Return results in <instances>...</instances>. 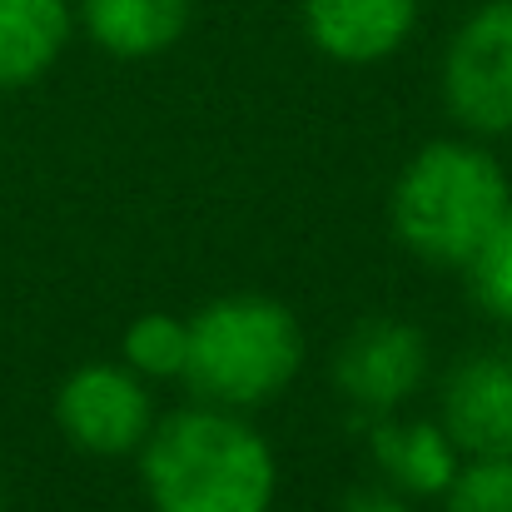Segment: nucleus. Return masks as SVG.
Segmentation results:
<instances>
[{
	"label": "nucleus",
	"instance_id": "obj_1",
	"mask_svg": "<svg viewBox=\"0 0 512 512\" xmlns=\"http://www.w3.org/2000/svg\"><path fill=\"white\" fill-rule=\"evenodd\" d=\"M135 463L155 512H269L279 498L269 438L244 413L204 398L155 418Z\"/></svg>",
	"mask_w": 512,
	"mask_h": 512
},
{
	"label": "nucleus",
	"instance_id": "obj_2",
	"mask_svg": "<svg viewBox=\"0 0 512 512\" xmlns=\"http://www.w3.org/2000/svg\"><path fill=\"white\" fill-rule=\"evenodd\" d=\"M512 204V184L503 160L488 140L448 135L423 145L388 189L393 239L433 269H468L478 244L493 234Z\"/></svg>",
	"mask_w": 512,
	"mask_h": 512
},
{
	"label": "nucleus",
	"instance_id": "obj_3",
	"mask_svg": "<svg viewBox=\"0 0 512 512\" xmlns=\"http://www.w3.org/2000/svg\"><path fill=\"white\" fill-rule=\"evenodd\" d=\"M304 324L269 294H224L189 319L184 383L219 408L254 413L294 388L304 373Z\"/></svg>",
	"mask_w": 512,
	"mask_h": 512
},
{
	"label": "nucleus",
	"instance_id": "obj_4",
	"mask_svg": "<svg viewBox=\"0 0 512 512\" xmlns=\"http://www.w3.org/2000/svg\"><path fill=\"white\" fill-rule=\"evenodd\" d=\"M438 90L453 125L473 140L512 135V0H483L443 45Z\"/></svg>",
	"mask_w": 512,
	"mask_h": 512
},
{
	"label": "nucleus",
	"instance_id": "obj_5",
	"mask_svg": "<svg viewBox=\"0 0 512 512\" xmlns=\"http://www.w3.org/2000/svg\"><path fill=\"white\" fill-rule=\"evenodd\" d=\"M160 408L150 378H140L125 358L120 363H80L65 373L55 393V423L60 433L90 453V458H135L150 438Z\"/></svg>",
	"mask_w": 512,
	"mask_h": 512
},
{
	"label": "nucleus",
	"instance_id": "obj_6",
	"mask_svg": "<svg viewBox=\"0 0 512 512\" xmlns=\"http://www.w3.org/2000/svg\"><path fill=\"white\" fill-rule=\"evenodd\" d=\"M334 393L363 418L403 413L428 373H433V348L428 334L408 319H363L353 324L334 348Z\"/></svg>",
	"mask_w": 512,
	"mask_h": 512
},
{
	"label": "nucleus",
	"instance_id": "obj_7",
	"mask_svg": "<svg viewBox=\"0 0 512 512\" xmlns=\"http://www.w3.org/2000/svg\"><path fill=\"white\" fill-rule=\"evenodd\" d=\"M463 458H512V353L478 348L448 368L433 413Z\"/></svg>",
	"mask_w": 512,
	"mask_h": 512
},
{
	"label": "nucleus",
	"instance_id": "obj_8",
	"mask_svg": "<svg viewBox=\"0 0 512 512\" xmlns=\"http://www.w3.org/2000/svg\"><path fill=\"white\" fill-rule=\"evenodd\" d=\"M423 0H299L304 35L334 65H378L408 45Z\"/></svg>",
	"mask_w": 512,
	"mask_h": 512
},
{
	"label": "nucleus",
	"instance_id": "obj_9",
	"mask_svg": "<svg viewBox=\"0 0 512 512\" xmlns=\"http://www.w3.org/2000/svg\"><path fill=\"white\" fill-rule=\"evenodd\" d=\"M368 453L383 483L408 503H428V498L438 503L463 463L458 443L438 418H398V413L368 418Z\"/></svg>",
	"mask_w": 512,
	"mask_h": 512
},
{
	"label": "nucleus",
	"instance_id": "obj_10",
	"mask_svg": "<svg viewBox=\"0 0 512 512\" xmlns=\"http://www.w3.org/2000/svg\"><path fill=\"white\" fill-rule=\"evenodd\" d=\"M194 0H75V25L115 60H150L179 45Z\"/></svg>",
	"mask_w": 512,
	"mask_h": 512
},
{
	"label": "nucleus",
	"instance_id": "obj_11",
	"mask_svg": "<svg viewBox=\"0 0 512 512\" xmlns=\"http://www.w3.org/2000/svg\"><path fill=\"white\" fill-rule=\"evenodd\" d=\"M75 35L70 0H0V90L45 80Z\"/></svg>",
	"mask_w": 512,
	"mask_h": 512
},
{
	"label": "nucleus",
	"instance_id": "obj_12",
	"mask_svg": "<svg viewBox=\"0 0 512 512\" xmlns=\"http://www.w3.org/2000/svg\"><path fill=\"white\" fill-rule=\"evenodd\" d=\"M120 358L150 383H184L189 319H179V314H140L125 329V339H120Z\"/></svg>",
	"mask_w": 512,
	"mask_h": 512
},
{
	"label": "nucleus",
	"instance_id": "obj_13",
	"mask_svg": "<svg viewBox=\"0 0 512 512\" xmlns=\"http://www.w3.org/2000/svg\"><path fill=\"white\" fill-rule=\"evenodd\" d=\"M463 274H468L473 299L483 304V314L498 319V324H512V204L493 224V234L478 244V254L468 259Z\"/></svg>",
	"mask_w": 512,
	"mask_h": 512
},
{
	"label": "nucleus",
	"instance_id": "obj_14",
	"mask_svg": "<svg viewBox=\"0 0 512 512\" xmlns=\"http://www.w3.org/2000/svg\"><path fill=\"white\" fill-rule=\"evenodd\" d=\"M438 503L443 512H512V458H463Z\"/></svg>",
	"mask_w": 512,
	"mask_h": 512
},
{
	"label": "nucleus",
	"instance_id": "obj_15",
	"mask_svg": "<svg viewBox=\"0 0 512 512\" xmlns=\"http://www.w3.org/2000/svg\"><path fill=\"white\" fill-rule=\"evenodd\" d=\"M348 512H418L408 498H363V503H353Z\"/></svg>",
	"mask_w": 512,
	"mask_h": 512
},
{
	"label": "nucleus",
	"instance_id": "obj_16",
	"mask_svg": "<svg viewBox=\"0 0 512 512\" xmlns=\"http://www.w3.org/2000/svg\"><path fill=\"white\" fill-rule=\"evenodd\" d=\"M0 512H5V498H0Z\"/></svg>",
	"mask_w": 512,
	"mask_h": 512
}]
</instances>
